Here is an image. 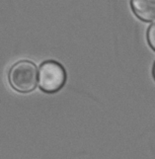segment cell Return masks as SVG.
I'll list each match as a JSON object with an SVG mask.
<instances>
[{
	"instance_id": "cell-1",
	"label": "cell",
	"mask_w": 155,
	"mask_h": 159,
	"mask_svg": "<svg viewBox=\"0 0 155 159\" xmlns=\"http://www.w3.org/2000/svg\"><path fill=\"white\" fill-rule=\"evenodd\" d=\"M8 79L11 87L19 93H29L37 86L38 69L34 62L21 60L9 70Z\"/></svg>"
},
{
	"instance_id": "cell-2",
	"label": "cell",
	"mask_w": 155,
	"mask_h": 159,
	"mask_svg": "<svg viewBox=\"0 0 155 159\" xmlns=\"http://www.w3.org/2000/svg\"><path fill=\"white\" fill-rule=\"evenodd\" d=\"M66 82L65 69L55 60H47L39 70V86L45 93H55L64 86Z\"/></svg>"
},
{
	"instance_id": "cell-3",
	"label": "cell",
	"mask_w": 155,
	"mask_h": 159,
	"mask_svg": "<svg viewBox=\"0 0 155 159\" xmlns=\"http://www.w3.org/2000/svg\"><path fill=\"white\" fill-rule=\"evenodd\" d=\"M134 13L142 21L155 20V0H130Z\"/></svg>"
},
{
	"instance_id": "cell-4",
	"label": "cell",
	"mask_w": 155,
	"mask_h": 159,
	"mask_svg": "<svg viewBox=\"0 0 155 159\" xmlns=\"http://www.w3.org/2000/svg\"><path fill=\"white\" fill-rule=\"evenodd\" d=\"M147 42L153 51H155V23H153L147 31Z\"/></svg>"
},
{
	"instance_id": "cell-5",
	"label": "cell",
	"mask_w": 155,
	"mask_h": 159,
	"mask_svg": "<svg viewBox=\"0 0 155 159\" xmlns=\"http://www.w3.org/2000/svg\"><path fill=\"white\" fill-rule=\"evenodd\" d=\"M152 75H153V78L155 80V62L153 64V68H152Z\"/></svg>"
}]
</instances>
